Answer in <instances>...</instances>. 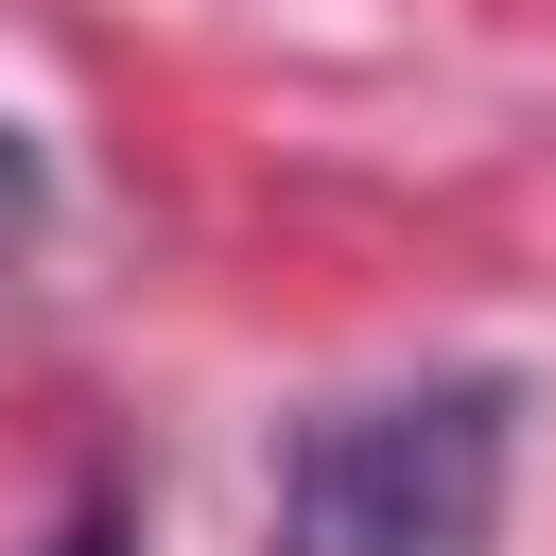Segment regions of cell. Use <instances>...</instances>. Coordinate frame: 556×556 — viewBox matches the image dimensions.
Instances as JSON below:
<instances>
[{"label":"cell","mask_w":556,"mask_h":556,"mask_svg":"<svg viewBox=\"0 0 556 556\" xmlns=\"http://www.w3.org/2000/svg\"><path fill=\"white\" fill-rule=\"evenodd\" d=\"M504 469H521V382L504 365L313 400L278 434L261 556H486L504 539Z\"/></svg>","instance_id":"obj_1"},{"label":"cell","mask_w":556,"mask_h":556,"mask_svg":"<svg viewBox=\"0 0 556 556\" xmlns=\"http://www.w3.org/2000/svg\"><path fill=\"white\" fill-rule=\"evenodd\" d=\"M35 226H52V174H35V139H17V122H0V261H17V243H35Z\"/></svg>","instance_id":"obj_2"},{"label":"cell","mask_w":556,"mask_h":556,"mask_svg":"<svg viewBox=\"0 0 556 556\" xmlns=\"http://www.w3.org/2000/svg\"><path fill=\"white\" fill-rule=\"evenodd\" d=\"M52 556H122V521H104V504H87V521H70V539H52Z\"/></svg>","instance_id":"obj_3"}]
</instances>
